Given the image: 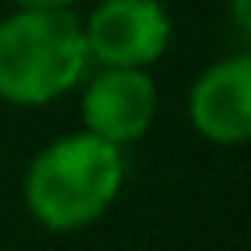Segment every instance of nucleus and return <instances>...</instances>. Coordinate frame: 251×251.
I'll return each instance as SVG.
<instances>
[{
    "label": "nucleus",
    "instance_id": "4",
    "mask_svg": "<svg viewBox=\"0 0 251 251\" xmlns=\"http://www.w3.org/2000/svg\"><path fill=\"white\" fill-rule=\"evenodd\" d=\"M157 118V82L145 67H102L82 86V129L126 149Z\"/></svg>",
    "mask_w": 251,
    "mask_h": 251
},
{
    "label": "nucleus",
    "instance_id": "6",
    "mask_svg": "<svg viewBox=\"0 0 251 251\" xmlns=\"http://www.w3.org/2000/svg\"><path fill=\"white\" fill-rule=\"evenodd\" d=\"M227 8H231L235 27L243 31V39H251V0H227Z\"/></svg>",
    "mask_w": 251,
    "mask_h": 251
},
{
    "label": "nucleus",
    "instance_id": "2",
    "mask_svg": "<svg viewBox=\"0 0 251 251\" xmlns=\"http://www.w3.org/2000/svg\"><path fill=\"white\" fill-rule=\"evenodd\" d=\"M90 55L82 20L67 12L16 8L0 20V98L12 106H47L86 78Z\"/></svg>",
    "mask_w": 251,
    "mask_h": 251
},
{
    "label": "nucleus",
    "instance_id": "3",
    "mask_svg": "<svg viewBox=\"0 0 251 251\" xmlns=\"http://www.w3.org/2000/svg\"><path fill=\"white\" fill-rule=\"evenodd\" d=\"M82 39L102 67H149L169 51L173 20L161 0H102L82 20Z\"/></svg>",
    "mask_w": 251,
    "mask_h": 251
},
{
    "label": "nucleus",
    "instance_id": "7",
    "mask_svg": "<svg viewBox=\"0 0 251 251\" xmlns=\"http://www.w3.org/2000/svg\"><path fill=\"white\" fill-rule=\"evenodd\" d=\"M75 0H16V8H35V12H67Z\"/></svg>",
    "mask_w": 251,
    "mask_h": 251
},
{
    "label": "nucleus",
    "instance_id": "5",
    "mask_svg": "<svg viewBox=\"0 0 251 251\" xmlns=\"http://www.w3.org/2000/svg\"><path fill=\"white\" fill-rule=\"evenodd\" d=\"M188 118L212 145L251 141V51L212 63L188 94Z\"/></svg>",
    "mask_w": 251,
    "mask_h": 251
},
{
    "label": "nucleus",
    "instance_id": "1",
    "mask_svg": "<svg viewBox=\"0 0 251 251\" xmlns=\"http://www.w3.org/2000/svg\"><path fill=\"white\" fill-rule=\"evenodd\" d=\"M122 184V149L78 129L31 157L24 173V204L47 231H78L110 212Z\"/></svg>",
    "mask_w": 251,
    "mask_h": 251
}]
</instances>
